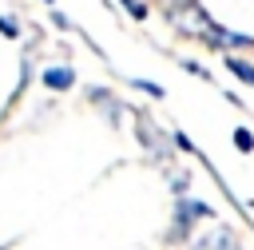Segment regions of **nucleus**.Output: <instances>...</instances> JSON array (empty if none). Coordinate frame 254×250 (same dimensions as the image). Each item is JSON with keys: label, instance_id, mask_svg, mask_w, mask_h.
<instances>
[{"label": "nucleus", "instance_id": "nucleus-2", "mask_svg": "<svg viewBox=\"0 0 254 250\" xmlns=\"http://www.w3.org/2000/svg\"><path fill=\"white\" fill-rule=\"evenodd\" d=\"M198 218H218V214H214L210 202H198V198L179 194V202H175V222H171V242H187V238H190V226H194Z\"/></svg>", "mask_w": 254, "mask_h": 250}, {"label": "nucleus", "instance_id": "nucleus-1", "mask_svg": "<svg viewBox=\"0 0 254 250\" xmlns=\"http://www.w3.org/2000/svg\"><path fill=\"white\" fill-rule=\"evenodd\" d=\"M135 139H139V147H143L155 163H167V159L175 155V135L159 131V123H155L147 111H135Z\"/></svg>", "mask_w": 254, "mask_h": 250}, {"label": "nucleus", "instance_id": "nucleus-7", "mask_svg": "<svg viewBox=\"0 0 254 250\" xmlns=\"http://www.w3.org/2000/svg\"><path fill=\"white\" fill-rule=\"evenodd\" d=\"M234 147L250 155V151H254V131H250V127H234Z\"/></svg>", "mask_w": 254, "mask_h": 250}, {"label": "nucleus", "instance_id": "nucleus-8", "mask_svg": "<svg viewBox=\"0 0 254 250\" xmlns=\"http://www.w3.org/2000/svg\"><path fill=\"white\" fill-rule=\"evenodd\" d=\"M171 190H175V194H187V190H190V175H187V171H175V175H171Z\"/></svg>", "mask_w": 254, "mask_h": 250}, {"label": "nucleus", "instance_id": "nucleus-4", "mask_svg": "<svg viewBox=\"0 0 254 250\" xmlns=\"http://www.w3.org/2000/svg\"><path fill=\"white\" fill-rule=\"evenodd\" d=\"M87 99L103 111V119H107L111 127H115V123L123 119V111H127V107H123V99H119V95H111L107 87H87Z\"/></svg>", "mask_w": 254, "mask_h": 250}, {"label": "nucleus", "instance_id": "nucleus-11", "mask_svg": "<svg viewBox=\"0 0 254 250\" xmlns=\"http://www.w3.org/2000/svg\"><path fill=\"white\" fill-rule=\"evenodd\" d=\"M119 4H123L135 20H147V4H143V0H119Z\"/></svg>", "mask_w": 254, "mask_h": 250}, {"label": "nucleus", "instance_id": "nucleus-3", "mask_svg": "<svg viewBox=\"0 0 254 250\" xmlns=\"http://www.w3.org/2000/svg\"><path fill=\"white\" fill-rule=\"evenodd\" d=\"M75 67H67V63H48L44 71H40V83L48 87V91H71L75 87Z\"/></svg>", "mask_w": 254, "mask_h": 250}, {"label": "nucleus", "instance_id": "nucleus-15", "mask_svg": "<svg viewBox=\"0 0 254 250\" xmlns=\"http://www.w3.org/2000/svg\"><path fill=\"white\" fill-rule=\"evenodd\" d=\"M44 4H56V0H44Z\"/></svg>", "mask_w": 254, "mask_h": 250}, {"label": "nucleus", "instance_id": "nucleus-10", "mask_svg": "<svg viewBox=\"0 0 254 250\" xmlns=\"http://www.w3.org/2000/svg\"><path fill=\"white\" fill-rule=\"evenodd\" d=\"M131 83H135L139 91H147V95H155V99H163V95H167V91H163L159 83H151V79H131Z\"/></svg>", "mask_w": 254, "mask_h": 250}, {"label": "nucleus", "instance_id": "nucleus-6", "mask_svg": "<svg viewBox=\"0 0 254 250\" xmlns=\"http://www.w3.org/2000/svg\"><path fill=\"white\" fill-rule=\"evenodd\" d=\"M226 71H230V75H238L242 83H250V87H254V63H250V60H238V56H226Z\"/></svg>", "mask_w": 254, "mask_h": 250}, {"label": "nucleus", "instance_id": "nucleus-5", "mask_svg": "<svg viewBox=\"0 0 254 250\" xmlns=\"http://www.w3.org/2000/svg\"><path fill=\"white\" fill-rule=\"evenodd\" d=\"M194 246H202V250H206V246H238V234H234L230 226H218V230L202 234V238H198Z\"/></svg>", "mask_w": 254, "mask_h": 250}, {"label": "nucleus", "instance_id": "nucleus-9", "mask_svg": "<svg viewBox=\"0 0 254 250\" xmlns=\"http://www.w3.org/2000/svg\"><path fill=\"white\" fill-rule=\"evenodd\" d=\"M0 36L16 40V36H20V20H16V16H0Z\"/></svg>", "mask_w": 254, "mask_h": 250}, {"label": "nucleus", "instance_id": "nucleus-12", "mask_svg": "<svg viewBox=\"0 0 254 250\" xmlns=\"http://www.w3.org/2000/svg\"><path fill=\"white\" fill-rule=\"evenodd\" d=\"M179 63H183V67H187L190 75H198V79H206V83H210V71H206L202 63H194V60H179Z\"/></svg>", "mask_w": 254, "mask_h": 250}, {"label": "nucleus", "instance_id": "nucleus-14", "mask_svg": "<svg viewBox=\"0 0 254 250\" xmlns=\"http://www.w3.org/2000/svg\"><path fill=\"white\" fill-rule=\"evenodd\" d=\"M175 147H183V151H190V155H198V151H194V143H190V139H187L183 131H175Z\"/></svg>", "mask_w": 254, "mask_h": 250}, {"label": "nucleus", "instance_id": "nucleus-13", "mask_svg": "<svg viewBox=\"0 0 254 250\" xmlns=\"http://www.w3.org/2000/svg\"><path fill=\"white\" fill-rule=\"evenodd\" d=\"M52 24H56V28H64V32H79V28H75V24H71L64 12H52Z\"/></svg>", "mask_w": 254, "mask_h": 250}]
</instances>
